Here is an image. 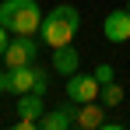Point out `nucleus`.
Returning a JSON list of instances; mask_svg holds the SVG:
<instances>
[{
  "mask_svg": "<svg viewBox=\"0 0 130 130\" xmlns=\"http://www.w3.org/2000/svg\"><path fill=\"white\" fill-rule=\"evenodd\" d=\"M67 127H77V102L42 112V120H39V130H67Z\"/></svg>",
  "mask_w": 130,
  "mask_h": 130,
  "instance_id": "obj_7",
  "label": "nucleus"
},
{
  "mask_svg": "<svg viewBox=\"0 0 130 130\" xmlns=\"http://www.w3.org/2000/svg\"><path fill=\"white\" fill-rule=\"evenodd\" d=\"M81 28V14L74 4H56L49 14H42V25H39V39L49 49H60V46H70L74 35Z\"/></svg>",
  "mask_w": 130,
  "mask_h": 130,
  "instance_id": "obj_1",
  "label": "nucleus"
},
{
  "mask_svg": "<svg viewBox=\"0 0 130 130\" xmlns=\"http://www.w3.org/2000/svg\"><path fill=\"white\" fill-rule=\"evenodd\" d=\"M7 46H11V35H7V28H4V25H0V56H4V53H7Z\"/></svg>",
  "mask_w": 130,
  "mask_h": 130,
  "instance_id": "obj_14",
  "label": "nucleus"
},
{
  "mask_svg": "<svg viewBox=\"0 0 130 130\" xmlns=\"http://www.w3.org/2000/svg\"><path fill=\"white\" fill-rule=\"evenodd\" d=\"M0 25L11 35H39L42 11L35 0H0Z\"/></svg>",
  "mask_w": 130,
  "mask_h": 130,
  "instance_id": "obj_2",
  "label": "nucleus"
},
{
  "mask_svg": "<svg viewBox=\"0 0 130 130\" xmlns=\"http://www.w3.org/2000/svg\"><path fill=\"white\" fill-rule=\"evenodd\" d=\"M99 102H102V106H120V102H123V88L116 85V81L102 85V95H99Z\"/></svg>",
  "mask_w": 130,
  "mask_h": 130,
  "instance_id": "obj_11",
  "label": "nucleus"
},
{
  "mask_svg": "<svg viewBox=\"0 0 130 130\" xmlns=\"http://www.w3.org/2000/svg\"><path fill=\"white\" fill-rule=\"evenodd\" d=\"M102 95V85L95 74H70L67 77V99L70 102H95Z\"/></svg>",
  "mask_w": 130,
  "mask_h": 130,
  "instance_id": "obj_4",
  "label": "nucleus"
},
{
  "mask_svg": "<svg viewBox=\"0 0 130 130\" xmlns=\"http://www.w3.org/2000/svg\"><path fill=\"white\" fill-rule=\"evenodd\" d=\"M77 67H81V56H77L74 46H60V49H53V70H56V74L70 77V74H77Z\"/></svg>",
  "mask_w": 130,
  "mask_h": 130,
  "instance_id": "obj_8",
  "label": "nucleus"
},
{
  "mask_svg": "<svg viewBox=\"0 0 130 130\" xmlns=\"http://www.w3.org/2000/svg\"><path fill=\"white\" fill-rule=\"evenodd\" d=\"M95 77H99V85H109V81H116V70L109 63H99L95 67Z\"/></svg>",
  "mask_w": 130,
  "mask_h": 130,
  "instance_id": "obj_12",
  "label": "nucleus"
},
{
  "mask_svg": "<svg viewBox=\"0 0 130 130\" xmlns=\"http://www.w3.org/2000/svg\"><path fill=\"white\" fill-rule=\"evenodd\" d=\"M39 70H42V67H35V63H25V67H7V74H4V88H7L11 95L32 91V88H35V77H39Z\"/></svg>",
  "mask_w": 130,
  "mask_h": 130,
  "instance_id": "obj_5",
  "label": "nucleus"
},
{
  "mask_svg": "<svg viewBox=\"0 0 130 130\" xmlns=\"http://www.w3.org/2000/svg\"><path fill=\"white\" fill-rule=\"evenodd\" d=\"M39 35H14L7 53H4V63L7 67H25V63H35L39 60Z\"/></svg>",
  "mask_w": 130,
  "mask_h": 130,
  "instance_id": "obj_3",
  "label": "nucleus"
},
{
  "mask_svg": "<svg viewBox=\"0 0 130 130\" xmlns=\"http://www.w3.org/2000/svg\"><path fill=\"white\" fill-rule=\"evenodd\" d=\"M102 102L95 99V102H77V127H85V130H95V127H102Z\"/></svg>",
  "mask_w": 130,
  "mask_h": 130,
  "instance_id": "obj_9",
  "label": "nucleus"
},
{
  "mask_svg": "<svg viewBox=\"0 0 130 130\" xmlns=\"http://www.w3.org/2000/svg\"><path fill=\"white\" fill-rule=\"evenodd\" d=\"M46 88H49V77H46V70H39V77H35V88H32V91L46 95Z\"/></svg>",
  "mask_w": 130,
  "mask_h": 130,
  "instance_id": "obj_13",
  "label": "nucleus"
},
{
  "mask_svg": "<svg viewBox=\"0 0 130 130\" xmlns=\"http://www.w3.org/2000/svg\"><path fill=\"white\" fill-rule=\"evenodd\" d=\"M102 35H106L109 42H116V46L130 39V11H127V7L106 14V21H102Z\"/></svg>",
  "mask_w": 130,
  "mask_h": 130,
  "instance_id": "obj_6",
  "label": "nucleus"
},
{
  "mask_svg": "<svg viewBox=\"0 0 130 130\" xmlns=\"http://www.w3.org/2000/svg\"><path fill=\"white\" fill-rule=\"evenodd\" d=\"M4 74H7V70H0V95H4V91H7V88H4Z\"/></svg>",
  "mask_w": 130,
  "mask_h": 130,
  "instance_id": "obj_15",
  "label": "nucleus"
},
{
  "mask_svg": "<svg viewBox=\"0 0 130 130\" xmlns=\"http://www.w3.org/2000/svg\"><path fill=\"white\" fill-rule=\"evenodd\" d=\"M127 11H130V0H127Z\"/></svg>",
  "mask_w": 130,
  "mask_h": 130,
  "instance_id": "obj_16",
  "label": "nucleus"
},
{
  "mask_svg": "<svg viewBox=\"0 0 130 130\" xmlns=\"http://www.w3.org/2000/svg\"><path fill=\"white\" fill-rule=\"evenodd\" d=\"M14 109H18V116H28V120H42V112H46L42 95H39V91H21Z\"/></svg>",
  "mask_w": 130,
  "mask_h": 130,
  "instance_id": "obj_10",
  "label": "nucleus"
}]
</instances>
